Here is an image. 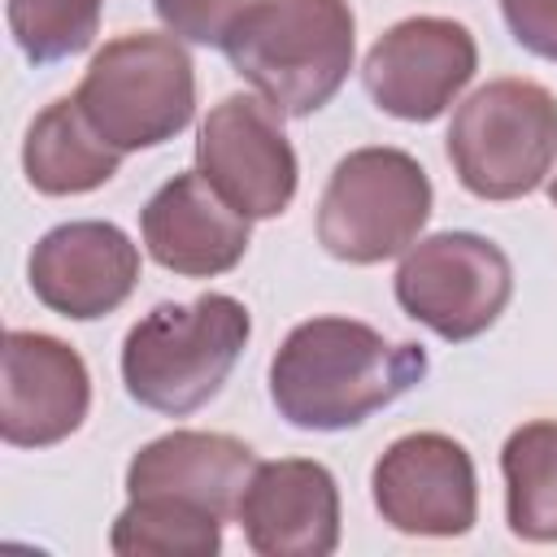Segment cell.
I'll return each mask as SVG.
<instances>
[{"instance_id": "obj_17", "label": "cell", "mask_w": 557, "mask_h": 557, "mask_svg": "<svg viewBox=\"0 0 557 557\" xmlns=\"http://www.w3.org/2000/svg\"><path fill=\"white\" fill-rule=\"evenodd\" d=\"M505 522L518 540L557 544V422L518 426L500 448Z\"/></svg>"}, {"instance_id": "obj_21", "label": "cell", "mask_w": 557, "mask_h": 557, "mask_svg": "<svg viewBox=\"0 0 557 557\" xmlns=\"http://www.w3.org/2000/svg\"><path fill=\"white\" fill-rule=\"evenodd\" d=\"M500 13L531 57L557 65V0H500Z\"/></svg>"}, {"instance_id": "obj_2", "label": "cell", "mask_w": 557, "mask_h": 557, "mask_svg": "<svg viewBox=\"0 0 557 557\" xmlns=\"http://www.w3.org/2000/svg\"><path fill=\"white\" fill-rule=\"evenodd\" d=\"M222 52L283 117H309L352 70L357 17L348 0H257Z\"/></svg>"}, {"instance_id": "obj_20", "label": "cell", "mask_w": 557, "mask_h": 557, "mask_svg": "<svg viewBox=\"0 0 557 557\" xmlns=\"http://www.w3.org/2000/svg\"><path fill=\"white\" fill-rule=\"evenodd\" d=\"M252 4L257 0H152V9H157V17L165 22L170 35H178L187 44H213V48L226 44L235 22Z\"/></svg>"}, {"instance_id": "obj_13", "label": "cell", "mask_w": 557, "mask_h": 557, "mask_svg": "<svg viewBox=\"0 0 557 557\" xmlns=\"http://www.w3.org/2000/svg\"><path fill=\"white\" fill-rule=\"evenodd\" d=\"M235 518L257 557H326L339 548L335 474L309 457L257 461Z\"/></svg>"}, {"instance_id": "obj_8", "label": "cell", "mask_w": 557, "mask_h": 557, "mask_svg": "<svg viewBox=\"0 0 557 557\" xmlns=\"http://www.w3.org/2000/svg\"><path fill=\"white\" fill-rule=\"evenodd\" d=\"M196 170L252 222L278 218L296 196V148L283 113L248 91L222 96L200 122Z\"/></svg>"}, {"instance_id": "obj_14", "label": "cell", "mask_w": 557, "mask_h": 557, "mask_svg": "<svg viewBox=\"0 0 557 557\" xmlns=\"http://www.w3.org/2000/svg\"><path fill=\"white\" fill-rule=\"evenodd\" d=\"M248 222L252 218H244L200 170H183L148 196L139 235L157 265L183 278H213L244 261Z\"/></svg>"}, {"instance_id": "obj_16", "label": "cell", "mask_w": 557, "mask_h": 557, "mask_svg": "<svg viewBox=\"0 0 557 557\" xmlns=\"http://www.w3.org/2000/svg\"><path fill=\"white\" fill-rule=\"evenodd\" d=\"M122 165V152L87 122L74 96L52 100L26 131L22 170L44 196H83L104 187Z\"/></svg>"}, {"instance_id": "obj_15", "label": "cell", "mask_w": 557, "mask_h": 557, "mask_svg": "<svg viewBox=\"0 0 557 557\" xmlns=\"http://www.w3.org/2000/svg\"><path fill=\"white\" fill-rule=\"evenodd\" d=\"M252 448L222 431H170L148 440L126 466V496H174L218 513H239V496L252 479Z\"/></svg>"}, {"instance_id": "obj_4", "label": "cell", "mask_w": 557, "mask_h": 557, "mask_svg": "<svg viewBox=\"0 0 557 557\" xmlns=\"http://www.w3.org/2000/svg\"><path fill=\"white\" fill-rule=\"evenodd\" d=\"M444 144L470 196H531L557 161V96L535 78H492L457 104Z\"/></svg>"}, {"instance_id": "obj_9", "label": "cell", "mask_w": 557, "mask_h": 557, "mask_svg": "<svg viewBox=\"0 0 557 557\" xmlns=\"http://www.w3.org/2000/svg\"><path fill=\"white\" fill-rule=\"evenodd\" d=\"M374 509L400 535L453 540L479 518V479L461 440L444 431H413L383 448L370 474Z\"/></svg>"}, {"instance_id": "obj_11", "label": "cell", "mask_w": 557, "mask_h": 557, "mask_svg": "<svg viewBox=\"0 0 557 557\" xmlns=\"http://www.w3.org/2000/svg\"><path fill=\"white\" fill-rule=\"evenodd\" d=\"M26 278L39 305L70 322H96L126 305L139 283V248L113 222H61L30 248Z\"/></svg>"}, {"instance_id": "obj_22", "label": "cell", "mask_w": 557, "mask_h": 557, "mask_svg": "<svg viewBox=\"0 0 557 557\" xmlns=\"http://www.w3.org/2000/svg\"><path fill=\"white\" fill-rule=\"evenodd\" d=\"M548 200H553V209H557V178L548 183Z\"/></svg>"}, {"instance_id": "obj_5", "label": "cell", "mask_w": 557, "mask_h": 557, "mask_svg": "<svg viewBox=\"0 0 557 557\" xmlns=\"http://www.w3.org/2000/svg\"><path fill=\"white\" fill-rule=\"evenodd\" d=\"M74 100L117 152L157 148L196 117V65L178 35L126 30L91 57Z\"/></svg>"}, {"instance_id": "obj_10", "label": "cell", "mask_w": 557, "mask_h": 557, "mask_svg": "<svg viewBox=\"0 0 557 557\" xmlns=\"http://www.w3.org/2000/svg\"><path fill=\"white\" fill-rule=\"evenodd\" d=\"M474 70V35L453 17L422 13L387 26L370 44L361 61V83L383 113L400 122H435L466 91Z\"/></svg>"}, {"instance_id": "obj_7", "label": "cell", "mask_w": 557, "mask_h": 557, "mask_svg": "<svg viewBox=\"0 0 557 557\" xmlns=\"http://www.w3.org/2000/svg\"><path fill=\"white\" fill-rule=\"evenodd\" d=\"M513 296L505 248L474 231H435L413 239L396 265V305L448 344L483 335Z\"/></svg>"}, {"instance_id": "obj_6", "label": "cell", "mask_w": 557, "mask_h": 557, "mask_svg": "<svg viewBox=\"0 0 557 557\" xmlns=\"http://www.w3.org/2000/svg\"><path fill=\"white\" fill-rule=\"evenodd\" d=\"M431 178L405 148H352L318 200V244L348 265L400 257L431 218Z\"/></svg>"}, {"instance_id": "obj_18", "label": "cell", "mask_w": 557, "mask_h": 557, "mask_svg": "<svg viewBox=\"0 0 557 557\" xmlns=\"http://www.w3.org/2000/svg\"><path fill=\"white\" fill-rule=\"evenodd\" d=\"M109 548L117 557H213L222 548V518L174 496H131L113 518Z\"/></svg>"}, {"instance_id": "obj_1", "label": "cell", "mask_w": 557, "mask_h": 557, "mask_svg": "<svg viewBox=\"0 0 557 557\" xmlns=\"http://www.w3.org/2000/svg\"><path fill=\"white\" fill-rule=\"evenodd\" d=\"M426 348L357 318H309L270 361V400L300 431H348L426 379Z\"/></svg>"}, {"instance_id": "obj_12", "label": "cell", "mask_w": 557, "mask_h": 557, "mask_svg": "<svg viewBox=\"0 0 557 557\" xmlns=\"http://www.w3.org/2000/svg\"><path fill=\"white\" fill-rule=\"evenodd\" d=\"M91 409V374L78 348L44 331L4 335L0 435L13 448H52L70 440Z\"/></svg>"}, {"instance_id": "obj_3", "label": "cell", "mask_w": 557, "mask_h": 557, "mask_svg": "<svg viewBox=\"0 0 557 557\" xmlns=\"http://www.w3.org/2000/svg\"><path fill=\"white\" fill-rule=\"evenodd\" d=\"M248 335L252 318L226 292H205L187 305L165 300L126 331L122 383L144 409L187 418L222 392Z\"/></svg>"}, {"instance_id": "obj_19", "label": "cell", "mask_w": 557, "mask_h": 557, "mask_svg": "<svg viewBox=\"0 0 557 557\" xmlns=\"http://www.w3.org/2000/svg\"><path fill=\"white\" fill-rule=\"evenodd\" d=\"M104 0H9V35L35 65L65 61L91 48Z\"/></svg>"}]
</instances>
